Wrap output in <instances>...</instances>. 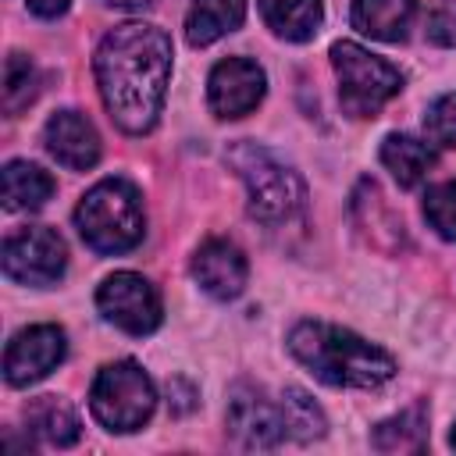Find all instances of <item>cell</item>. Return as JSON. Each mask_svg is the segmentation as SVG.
I'll return each mask as SVG.
<instances>
[{"label": "cell", "instance_id": "12", "mask_svg": "<svg viewBox=\"0 0 456 456\" xmlns=\"http://www.w3.org/2000/svg\"><path fill=\"white\" fill-rule=\"evenodd\" d=\"M43 142H46V153L68 171H89L100 160V135L93 121L78 110L53 114L43 128Z\"/></svg>", "mask_w": 456, "mask_h": 456}, {"label": "cell", "instance_id": "23", "mask_svg": "<svg viewBox=\"0 0 456 456\" xmlns=\"http://www.w3.org/2000/svg\"><path fill=\"white\" fill-rule=\"evenodd\" d=\"M424 217H428V224L442 239L456 242V182H438V185L428 189V196H424Z\"/></svg>", "mask_w": 456, "mask_h": 456}, {"label": "cell", "instance_id": "26", "mask_svg": "<svg viewBox=\"0 0 456 456\" xmlns=\"http://www.w3.org/2000/svg\"><path fill=\"white\" fill-rule=\"evenodd\" d=\"M25 4H28V11L39 14V18H57V14L68 11L71 0H25Z\"/></svg>", "mask_w": 456, "mask_h": 456}, {"label": "cell", "instance_id": "7", "mask_svg": "<svg viewBox=\"0 0 456 456\" xmlns=\"http://www.w3.org/2000/svg\"><path fill=\"white\" fill-rule=\"evenodd\" d=\"M64 264V239L46 224H28L4 239V274L18 285H53Z\"/></svg>", "mask_w": 456, "mask_h": 456}, {"label": "cell", "instance_id": "5", "mask_svg": "<svg viewBox=\"0 0 456 456\" xmlns=\"http://www.w3.org/2000/svg\"><path fill=\"white\" fill-rule=\"evenodd\" d=\"M331 68L338 75V103L349 118H374L403 89L395 64L349 39L331 46Z\"/></svg>", "mask_w": 456, "mask_h": 456}, {"label": "cell", "instance_id": "24", "mask_svg": "<svg viewBox=\"0 0 456 456\" xmlns=\"http://www.w3.org/2000/svg\"><path fill=\"white\" fill-rule=\"evenodd\" d=\"M424 132H428V139H431L435 146H445V150L456 146V93H445V96H438V100L428 107V114H424Z\"/></svg>", "mask_w": 456, "mask_h": 456}, {"label": "cell", "instance_id": "21", "mask_svg": "<svg viewBox=\"0 0 456 456\" xmlns=\"http://www.w3.org/2000/svg\"><path fill=\"white\" fill-rule=\"evenodd\" d=\"M281 413H285L289 435L299 438V442H314V438H321L324 428H328L321 406H317L303 388H285V395H281Z\"/></svg>", "mask_w": 456, "mask_h": 456}, {"label": "cell", "instance_id": "20", "mask_svg": "<svg viewBox=\"0 0 456 456\" xmlns=\"http://www.w3.org/2000/svg\"><path fill=\"white\" fill-rule=\"evenodd\" d=\"M374 449L381 452H420L428 442V410L424 406H410L388 420H381L370 435Z\"/></svg>", "mask_w": 456, "mask_h": 456}, {"label": "cell", "instance_id": "16", "mask_svg": "<svg viewBox=\"0 0 456 456\" xmlns=\"http://www.w3.org/2000/svg\"><path fill=\"white\" fill-rule=\"evenodd\" d=\"M381 164L392 171V178L403 185V189H413L428 178V171L435 167V150L413 135H403V132H392L385 135L381 142Z\"/></svg>", "mask_w": 456, "mask_h": 456}, {"label": "cell", "instance_id": "22", "mask_svg": "<svg viewBox=\"0 0 456 456\" xmlns=\"http://www.w3.org/2000/svg\"><path fill=\"white\" fill-rule=\"evenodd\" d=\"M36 68H32V61L25 57V53H11L7 61H4V110L14 118V114H21L28 103H32V96H36Z\"/></svg>", "mask_w": 456, "mask_h": 456}, {"label": "cell", "instance_id": "6", "mask_svg": "<svg viewBox=\"0 0 456 456\" xmlns=\"http://www.w3.org/2000/svg\"><path fill=\"white\" fill-rule=\"evenodd\" d=\"M157 392L150 374L135 360H114L100 367L89 388V410L107 431H135L150 420Z\"/></svg>", "mask_w": 456, "mask_h": 456}, {"label": "cell", "instance_id": "15", "mask_svg": "<svg viewBox=\"0 0 456 456\" xmlns=\"http://www.w3.org/2000/svg\"><path fill=\"white\" fill-rule=\"evenodd\" d=\"M246 18V0H192L185 14V39L192 46H210L214 39L235 32Z\"/></svg>", "mask_w": 456, "mask_h": 456}, {"label": "cell", "instance_id": "8", "mask_svg": "<svg viewBox=\"0 0 456 456\" xmlns=\"http://www.w3.org/2000/svg\"><path fill=\"white\" fill-rule=\"evenodd\" d=\"M96 306L100 314L118 324L128 335H150L160 324V292L153 289L150 278L135 274V271H114L110 278H103V285L96 289Z\"/></svg>", "mask_w": 456, "mask_h": 456}, {"label": "cell", "instance_id": "10", "mask_svg": "<svg viewBox=\"0 0 456 456\" xmlns=\"http://www.w3.org/2000/svg\"><path fill=\"white\" fill-rule=\"evenodd\" d=\"M64 331L57 324H32L21 328L7 349H4V378L7 385H32L39 378H46L61 360H64Z\"/></svg>", "mask_w": 456, "mask_h": 456}, {"label": "cell", "instance_id": "28", "mask_svg": "<svg viewBox=\"0 0 456 456\" xmlns=\"http://www.w3.org/2000/svg\"><path fill=\"white\" fill-rule=\"evenodd\" d=\"M449 445L456 449V424H452V435H449Z\"/></svg>", "mask_w": 456, "mask_h": 456}, {"label": "cell", "instance_id": "14", "mask_svg": "<svg viewBox=\"0 0 456 456\" xmlns=\"http://www.w3.org/2000/svg\"><path fill=\"white\" fill-rule=\"evenodd\" d=\"M413 14H417V0H353V11H349L353 28L381 43L406 39Z\"/></svg>", "mask_w": 456, "mask_h": 456}, {"label": "cell", "instance_id": "4", "mask_svg": "<svg viewBox=\"0 0 456 456\" xmlns=\"http://www.w3.org/2000/svg\"><path fill=\"white\" fill-rule=\"evenodd\" d=\"M224 160L235 167V175L246 182L249 192V214L264 224H281L289 217H296L306 203V185L303 178L278 160L271 150L256 146V142H235Z\"/></svg>", "mask_w": 456, "mask_h": 456}, {"label": "cell", "instance_id": "2", "mask_svg": "<svg viewBox=\"0 0 456 456\" xmlns=\"http://www.w3.org/2000/svg\"><path fill=\"white\" fill-rule=\"evenodd\" d=\"M289 349L314 378L335 388H378L395 374V360L385 349L324 321L296 324L289 331Z\"/></svg>", "mask_w": 456, "mask_h": 456}, {"label": "cell", "instance_id": "11", "mask_svg": "<svg viewBox=\"0 0 456 456\" xmlns=\"http://www.w3.org/2000/svg\"><path fill=\"white\" fill-rule=\"evenodd\" d=\"M264 89H267V75L249 57H228V61L214 64V71L207 78V100L217 118L249 114L264 100Z\"/></svg>", "mask_w": 456, "mask_h": 456}, {"label": "cell", "instance_id": "19", "mask_svg": "<svg viewBox=\"0 0 456 456\" xmlns=\"http://www.w3.org/2000/svg\"><path fill=\"white\" fill-rule=\"evenodd\" d=\"M53 196V178L39 164L11 160L4 167V207L7 210H39Z\"/></svg>", "mask_w": 456, "mask_h": 456}, {"label": "cell", "instance_id": "13", "mask_svg": "<svg viewBox=\"0 0 456 456\" xmlns=\"http://www.w3.org/2000/svg\"><path fill=\"white\" fill-rule=\"evenodd\" d=\"M246 256L228 239H207L192 256V278L214 299H235L246 289Z\"/></svg>", "mask_w": 456, "mask_h": 456}, {"label": "cell", "instance_id": "25", "mask_svg": "<svg viewBox=\"0 0 456 456\" xmlns=\"http://www.w3.org/2000/svg\"><path fill=\"white\" fill-rule=\"evenodd\" d=\"M428 39L438 46H456V11L442 7L428 18Z\"/></svg>", "mask_w": 456, "mask_h": 456}, {"label": "cell", "instance_id": "27", "mask_svg": "<svg viewBox=\"0 0 456 456\" xmlns=\"http://www.w3.org/2000/svg\"><path fill=\"white\" fill-rule=\"evenodd\" d=\"M107 7H125V11H139V7H150L153 0H103Z\"/></svg>", "mask_w": 456, "mask_h": 456}, {"label": "cell", "instance_id": "18", "mask_svg": "<svg viewBox=\"0 0 456 456\" xmlns=\"http://www.w3.org/2000/svg\"><path fill=\"white\" fill-rule=\"evenodd\" d=\"M260 14L271 32L289 43H306L321 28V0H260Z\"/></svg>", "mask_w": 456, "mask_h": 456}, {"label": "cell", "instance_id": "1", "mask_svg": "<svg viewBox=\"0 0 456 456\" xmlns=\"http://www.w3.org/2000/svg\"><path fill=\"white\" fill-rule=\"evenodd\" d=\"M96 86L118 128L142 135L157 125L171 78V39L160 25L125 21L110 28L93 57Z\"/></svg>", "mask_w": 456, "mask_h": 456}, {"label": "cell", "instance_id": "17", "mask_svg": "<svg viewBox=\"0 0 456 456\" xmlns=\"http://www.w3.org/2000/svg\"><path fill=\"white\" fill-rule=\"evenodd\" d=\"M25 420L32 428V435H39L46 445H57V449H68L78 442L82 435V424L75 417V410L68 403H61L57 395H39L28 403L25 410Z\"/></svg>", "mask_w": 456, "mask_h": 456}, {"label": "cell", "instance_id": "3", "mask_svg": "<svg viewBox=\"0 0 456 456\" xmlns=\"http://www.w3.org/2000/svg\"><path fill=\"white\" fill-rule=\"evenodd\" d=\"M75 228L96 253H125L139 246L146 232L142 196L125 178H103L96 182L75 207Z\"/></svg>", "mask_w": 456, "mask_h": 456}, {"label": "cell", "instance_id": "9", "mask_svg": "<svg viewBox=\"0 0 456 456\" xmlns=\"http://www.w3.org/2000/svg\"><path fill=\"white\" fill-rule=\"evenodd\" d=\"M224 420H228V435L242 449H274L289 435L281 403H271L264 392H256L249 385L232 388Z\"/></svg>", "mask_w": 456, "mask_h": 456}]
</instances>
